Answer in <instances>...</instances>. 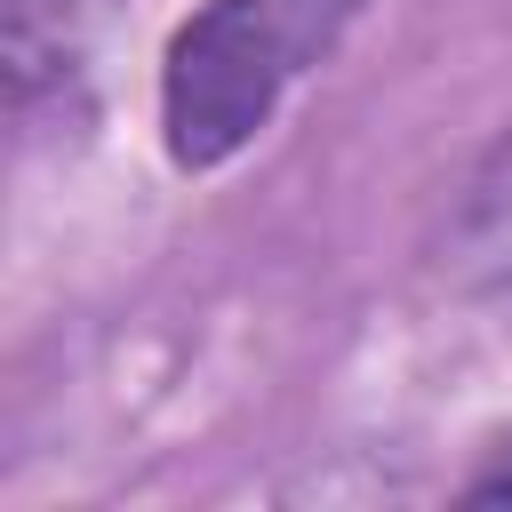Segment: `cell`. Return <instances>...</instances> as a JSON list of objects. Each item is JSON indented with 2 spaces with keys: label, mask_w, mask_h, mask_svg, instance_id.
Segmentation results:
<instances>
[{
  "label": "cell",
  "mask_w": 512,
  "mask_h": 512,
  "mask_svg": "<svg viewBox=\"0 0 512 512\" xmlns=\"http://www.w3.org/2000/svg\"><path fill=\"white\" fill-rule=\"evenodd\" d=\"M368 0H200L160 48V152L176 176L232 168L344 48Z\"/></svg>",
  "instance_id": "cell-1"
},
{
  "label": "cell",
  "mask_w": 512,
  "mask_h": 512,
  "mask_svg": "<svg viewBox=\"0 0 512 512\" xmlns=\"http://www.w3.org/2000/svg\"><path fill=\"white\" fill-rule=\"evenodd\" d=\"M432 256H440V272L464 296L512 304V120L480 144V160L448 192V216H440Z\"/></svg>",
  "instance_id": "cell-2"
},
{
  "label": "cell",
  "mask_w": 512,
  "mask_h": 512,
  "mask_svg": "<svg viewBox=\"0 0 512 512\" xmlns=\"http://www.w3.org/2000/svg\"><path fill=\"white\" fill-rule=\"evenodd\" d=\"M80 72V0H8V112L16 128L40 120L48 96Z\"/></svg>",
  "instance_id": "cell-3"
},
{
  "label": "cell",
  "mask_w": 512,
  "mask_h": 512,
  "mask_svg": "<svg viewBox=\"0 0 512 512\" xmlns=\"http://www.w3.org/2000/svg\"><path fill=\"white\" fill-rule=\"evenodd\" d=\"M464 496H472V504H512V440H504V448L464 480Z\"/></svg>",
  "instance_id": "cell-4"
}]
</instances>
